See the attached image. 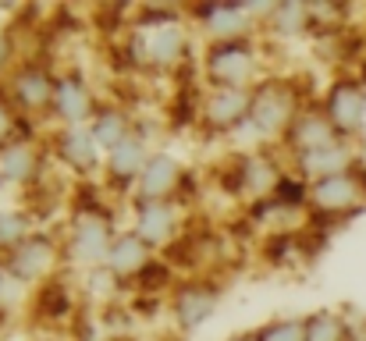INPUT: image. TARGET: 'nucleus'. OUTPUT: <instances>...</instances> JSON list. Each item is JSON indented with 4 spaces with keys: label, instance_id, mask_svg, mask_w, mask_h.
<instances>
[{
    "label": "nucleus",
    "instance_id": "1",
    "mask_svg": "<svg viewBox=\"0 0 366 341\" xmlns=\"http://www.w3.org/2000/svg\"><path fill=\"white\" fill-rule=\"evenodd\" d=\"M327 121L338 135H356L366 124V89L356 82H338L327 97Z\"/></svg>",
    "mask_w": 366,
    "mask_h": 341
},
{
    "label": "nucleus",
    "instance_id": "19",
    "mask_svg": "<svg viewBox=\"0 0 366 341\" xmlns=\"http://www.w3.org/2000/svg\"><path fill=\"white\" fill-rule=\"evenodd\" d=\"M146 146L139 139H124L118 149H111V167L114 174H135V171H146Z\"/></svg>",
    "mask_w": 366,
    "mask_h": 341
},
{
    "label": "nucleus",
    "instance_id": "14",
    "mask_svg": "<svg viewBox=\"0 0 366 341\" xmlns=\"http://www.w3.org/2000/svg\"><path fill=\"white\" fill-rule=\"evenodd\" d=\"M214 71H217L232 89H239V82L249 75V54H245V46H235V43L221 46V50L214 54Z\"/></svg>",
    "mask_w": 366,
    "mask_h": 341
},
{
    "label": "nucleus",
    "instance_id": "20",
    "mask_svg": "<svg viewBox=\"0 0 366 341\" xmlns=\"http://www.w3.org/2000/svg\"><path fill=\"white\" fill-rule=\"evenodd\" d=\"M32 167H36V160H32V153L25 146H7L0 153V174L7 182H25L32 174Z\"/></svg>",
    "mask_w": 366,
    "mask_h": 341
},
{
    "label": "nucleus",
    "instance_id": "6",
    "mask_svg": "<svg viewBox=\"0 0 366 341\" xmlns=\"http://www.w3.org/2000/svg\"><path fill=\"white\" fill-rule=\"evenodd\" d=\"M214 306H217V292H210V288H185L178 299H174V313H178V320L192 331V327H199L210 313H214Z\"/></svg>",
    "mask_w": 366,
    "mask_h": 341
},
{
    "label": "nucleus",
    "instance_id": "7",
    "mask_svg": "<svg viewBox=\"0 0 366 341\" xmlns=\"http://www.w3.org/2000/svg\"><path fill=\"white\" fill-rule=\"evenodd\" d=\"M50 260H54V249H50V242L46 238H29L18 252H14V260H11V270L18 274V277H25V281H32L36 274H43L46 267H50Z\"/></svg>",
    "mask_w": 366,
    "mask_h": 341
},
{
    "label": "nucleus",
    "instance_id": "10",
    "mask_svg": "<svg viewBox=\"0 0 366 341\" xmlns=\"http://www.w3.org/2000/svg\"><path fill=\"white\" fill-rule=\"evenodd\" d=\"M111 270L114 274H135V270H142V263H146V242L139 238V234H122L114 245H111Z\"/></svg>",
    "mask_w": 366,
    "mask_h": 341
},
{
    "label": "nucleus",
    "instance_id": "13",
    "mask_svg": "<svg viewBox=\"0 0 366 341\" xmlns=\"http://www.w3.org/2000/svg\"><path fill=\"white\" fill-rule=\"evenodd\" d=\"M174 178H178V164H174L171 157H149V164H146V171H142V192H146L149 199H157V196L171 192Z\"/></svg>",
    "mask_w": 366,
    "mask_h": 341
},
{
    "label": "nucleus",
    "instance_id": "11",
    "mask_svg": "<svg viewBox=\"0 0 366 341\" xmlns=\"http://www.w3.org/2000/svg\"><path fill=\"white\" fill-rule=\"evenodd\" d=\"M111 245L114 242H107V227L100 221H82L79 234H75V252L86 263H100L104 256H111Z\"/></svg>",
    "mask_w": 366,
    "mask_h": 341
},
{
    "label": "nucleus",
    "instance_id": "4",
    "mask_svg": "<svg viewBox=\"0 0 366 341\" xmlns=\"http://www.w3.org/2000/svg\"><path fill=\"white\" fill-rule=\"evenodd\" d=\"M349 164H352V153H349V146H345L342 139H335V142H327V146H320V149L302 153V167H306V174L317 178V182H320V178H331V174H345Z\"/></svg>",
    "mask_w": 366,
    "mask_h": 341
},
{
    "label": "nucleus",
    "instance_id": "22",
    "mask_svg": "<svg viewBox=\"0 0 366 341\" xmlns=\"http://www.w3.org/2000/svg\"><path fill=\"white\" fill-rule=\"evenodd\" d=\"M18 97H21V104H46L50 100V82H46V75L43 71H25L21 75V82H18Z\"/></svg>",
    "mask_w": 366,
    "mask_h": 341
},
{
    "label": "nucleus",
    "instance_id": "23",
    "mask_svg": "<svg viewBox=\"0 0 366 341\" xmlns=\"http://www.w3.org/2000/svg\"><path fill=\"white\" fill-rule=\"evenodd\" d=\"M25 245V217L21 214H0V245Z\"/></svg>",
    "mask_w": 366,
    "mask_h": 341
},
{
    "label": "nucleus",
    "instance_id": "15",
    "mask_svg": "<svg viewBox=\"0 0 366 341\" xmlns=\"http://www.w3.org/2000/svg\"><path fill=\"white\" fill-rule=\"evenodd\" d=\"M54 97H57V111L64 114V121H71V128H82L89 114V93L79 82H61Z\"/></svg>",
    "mask_w": 366,
    "mask_h": 341
},
{
    "label": "nucleus",
    "instance_id": "2",
    "mask_svg": "<svg viewBox=\"0 0 366 341\" xmlns=\"http://www.w3.org/2000/svg\"><path fill=\"white\" fill-rule=\"evenodd\" d=\"M310 196H313V203H317L320 210H349V207H356V203L363 199V182H360L352 171L331 174V178L313 182Z\"/></svg>",
    "mask_w": 366,
    "mask_h": 341
},
{
    "label": "nucleus",
    "instance_id": "26",
    "mask_svg": "<svg viewBox=\"0 0 366 341\" xmlns=\"http://www.w3.org/2000/svg\"><path fill=\"white\" fill-rule=\"evenodd\" d=\"M306 14H310V11H306V4H281V7H277V21H281L285 29H292V32H295V29H302Z\"/></svg>",
    "mask_w": 366,
    "mask_h": 341
},
{
    "label": "nucleus",
    "instance_id": "18",
    "mask_svg": "<svg viewBox=\"0 0 366 341\" xmlns=\"http://www.w3.org/2000/svg\"><path fill=\"white\" fill-rule=\"evenodd\" d=\"M306 341H349V324L335 313H317L306 320Z\"/></svg>",
    "mask_w": 366,
    "mask_h": 341
},
{
    "label": "nucleus",
    "instance_id": "8",
    "mask_svg": "<svg viewBox=\"0 0 366 341\" xmlns=\"http://www.w3.org/2000/svg\"><path fill=\"white\" fill-rule=\"evenodd\" d=\"M171 227H174V214L167 203H146L139 210V238L146 245H157V242H167L171 238Z\"/></svg>",
    "mask_w": 366,
    "mask_h": 341
},
{
    "label": "nucleus",
    "instance_id": "9",
    "mask_svg": "<svg viewBox=\"0 0 366 341\" xmlns=\"http://www.w3.org/2000/svg\"><path fill=\"white\" fill-rule=\"evenodd\" d=\"M207 111H210V121H214V124H235L242 114L252 111V100H249V93H242V89L224 86L221 93L210 97Z\"/></svg>",
    "mask_w": 366,
    "mask_h": 341
},
{
    "label": "nucleus",
    "instance_id": "24",
    "mask_svg": "<svg viewBox=\"0 0 366 341\" xmlns=\"http://www.w3.org/2000/svg\"><path fill=\"white\" fill-rule=\"evenodd\" d=\"M256 341H306V327H302V324H292V320L270 324L267 331H259Z\"/></svg>",
    "mask_w": 366,
    "mask_h": 341
},
{
    "label": "nucleus",
    "instance_id": "28",
    "mask_svg": "<svg viewBox=\"0 0 366 341\" xmlns=\"http://www.w3.org/2000/svg\"><path fill=\"white\" fill-rule=\"evenodd\" d=\"M4 54H7V46H4V43H0V61H4Z\"/></svg>",
    "mask_w": 366,
    "mask_h": 341
},
{
    "label": "nucleus",
    "instance_id": "25",
    "mask_svg": "<svg viewBox=\"0 0 366 341\" xmlns=\"http://www.w3.org/2000/svg\"><path fill=\"white\" fill-rule=\"evenodd\" d=\"M245 178H249L252 189H263V192H267V189L274 185V167H270L267 160H252L249 171H245Z\"/></svg>",
    "mask_w": 366,
    "mask_h": 341
},
{
    "label": "nucleus",
    "instance_id": "5",
    "mask_svg": "<svg viewBox=\"0 0 366 341\" xmlns=\"http://www.w3.org/2000/svg\"><path fill=\"white\" fill-rule=\"evenodd\" d=\"M288 135H292V142H295L302 153H310V149H320V146H327V142H335V139H338L335 124H331L327 117H320V114H306V117L292 121Z\"/></svg>",
    "mask_w": 366,
    "mask_h": 341
},
{
    "label": "nucleus",
    "instance_id": "17",
    "mask_svg": "<svg viewBox=\"0 0 366 341\" xmlns=\"http://www.w3.org/2000/svg\"><path fill=\"white\" fill-rule=\"evenodd\" d=\"M203 18L207 25L217 32V36H232L245 18V4H207L203 7Z\"/></svg>",
    "mask_w": 366,
    "mask_h": 341
},
{
    "label": "nucleus",
    "instance_id": "27",
    "mask_svg": "<svg viewBox=\"0 0 366 341\" xmlns=\"http://www.w3.org/2000/svg\"><path fill=\"white\" fill-rule=\"evenodd\" d=\"M7 124H11V117H7V111H4V107H0V135H4V132H7Z\"/></svg>",
    "mask_w": 366,
    "mask_h": 341
},
{
    "label": "nucleus",
    "instance_id": "29",
    "mask_svg": "<svg viewBox=\"0 0 366 341\" xmlns=\"http://www.w3.org/2000/svg\"><path fill=\"white\" fill-rule=\"evenodd\" d=\"M239 341H252V338H239Z\"/></svg>",
    "mask_w": 366,
    "mask_h": 341
},
{
    "label": "nucleus",
    "instance_id": "16",
    "mask_svg": "<svg viewBox=\"0 0 366 341\" xmlns=\"http://www.w3.org/2000/svg\"><path fill=\"white\" fill-rule=\"evenodd\" d=\"M182 50H185V36H182L178 29H160V32H153V36L146 39V54H149L157 64L178 61Z\"/></svg>",
    "mask_w": 366,
    "mask_h": 341
},
{
    "label": "nucleus",
    "instance_id": "3",
    "mask_svg": "<svg viewBox=\"0 0 366 341\" xmlns=\"http://www.w3.org/2000/svg\"><path fill=\"white\" fill-rule=\"evenodd\" d=\"M249 121H252V128L263 132V135H274V132H281V128H292V100H288L285 93L267 89L263 97L252 100Z\"/></svg>",
    "mask_w": 366,
    "mask_h": 341
},
{
    "label": "nucleus",
    "instance_id": "21",
    "mask_svg": "<svg viewBox=\"0 0 366 341\" xmlns=\"http://www.w3.org/2000/svg\"><path fill=\"white\" fill-rule=\"evenodd\" d=\"M93 139L107 149H118L124 142V117L122 114H104L100 121H93Z\"/></svg>",
    "mask_w": 366,
    "mask_h": 341
},
{
    "label": "nucleus",
    "instance_id": "12",
    "mask_svg": "<svg viewBox=\"0 0 366 341\" xmlns=\"http://www.w3.org/2000/svg\"><path fill=\"white\" fill-rule=\"evenodd\" d=\"M97 139L86 128H68V135L61 139V157L75 167H93L97 164Z\"/></svg>",
    "mask_w": 366,
    "mask_h": 341
}]
</instances>
